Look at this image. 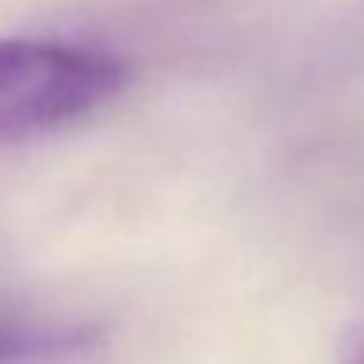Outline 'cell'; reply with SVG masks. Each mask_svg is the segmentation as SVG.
Returning a JSON list of instances; mask_svg holds the SVG:
<instances>
[{"label":"cell","mask_w":364,"mask_h":364,"mask_svg":"<svg viewBox=\"0 0 364 364\" xmlns=\"http://www.w3.org/2000/svg\"><path fill=\"white\" fill-rule=\"evenodd\" d=\"M343 364H364V328L346 343V353H343Z\"/></svg>","instance_id":"cell-3"},{"label":"cell","mask_w":364,"mask_h":364,"mask_svg":"<svg viewBox=\"0 0 364 364\" xmlns=\"http://www.w3.org/2000/svg\"><path fill=\"white\" fill-rule=\"evenodd\" d=\"M93 343L90 328H50L0 318V364H22L33 357H58Z\"/></svg>","instance_id":"cell-2"},{"label":"cell","mask_w":364,"mask_h":364,"mask_svg":"<svg viewBox=\"0 0 364 364\" xmlns=\"http://www.w3.org/2000/svg\"><path fill=\"white\" fill-rule=\"evenodd\" d=\"M125 79L129 68L107 50L68 40L0 36V136L58 132L107 104Z\"/></svg>","instance_id":"cell-1"}]
</instances>
